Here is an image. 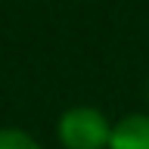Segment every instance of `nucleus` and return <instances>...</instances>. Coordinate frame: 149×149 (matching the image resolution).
<instances>
[{
  "label": "nucleus",
  "mask_w": 149,
  "mask_h": 149,
  "mask_svg": "<svg viewBox=\"0 0 149 149\" xmlns=\"http://www.w3.org/2000/svg\"><path fill=\"white\" fill-rule=\"evenodd\" d=\"M109 149H149V118L130 115L112 130Z\"/></svg>",
  "instance_id": "2"
},
{
  "label": "nucleus",
  "mask_w": 149,
  "mask_h": 149,
  "mask_svg": "<svg viewBox=\"0 0 149 149\" xmlns=\"http://www.w3.org/2000/svg\"><path fill=\"white\" fill-rule=\"evenodd\" d=\"M0 149H37V143L22 130H0Z\"/></svg>",
  "instance_id": "3"
},
{
  "label": "nucleus",
  "mask_w": 149,
  "mask_h": 149,
  "mask_svg": "<svg viewBox=\"0 0 149 149\" xmlns=\"http://www.w3.org/2000/svg\"><path fill=\"white\" fill-rule=\"evenodd\" d=\"M59 137L68 149H102L112 140V130L96 109H72L59 121Z\"/></svg>",
  "instance_id": "1"
}]
</instances>
